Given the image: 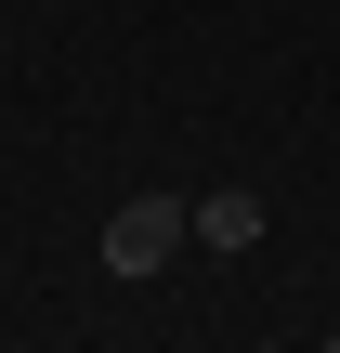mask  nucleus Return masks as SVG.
Wrapping results in <instances>:
<instances>
[{
    "instance_id": "nucleus-3",
    "label": "nucleus",
    "mask_w": 340,
    "mask_h": 353,
    "mask_svg": "<svg viewBox=\"0 0 340 353\" xmlns=\"http://www.w3.org/2000/svg\"><path fill=\"white\" fill-rule=\"evenodd\" d=\"M314 353H340V341H314Z\"/></svg>"
},
{
    "instance_id": "nucleus-1",
    "label": "nucleus",
    "mask_w": 340,
    "mask_h": 353,
    "mask_svg": "<svg viewBox=\"0 0 340 353\" xmlns=\"http://www.w3.org/2000/svg\"><path fill=\"white\" fill-rule=\"evenodd\" d=\"M197 249V210L183 196H118L105 210V275H170Z\"/></svg>"
},
{
    "instance_id": "nucleus-2",
    "label": "nucleus",
    "mask_w": 340,
    "mask_h": 353,
    "mask_svg": "<svg viewBox=\"0 0 340 353\" xmlns=\"http://www.w3.org/2000/svg\"><path fill=\"white\" fill-rule=\"evenodd\" d=\"M197 249H210V262L262 249V196H249V183H210V196H197Z\"/></svg>"
}]
</instances>
